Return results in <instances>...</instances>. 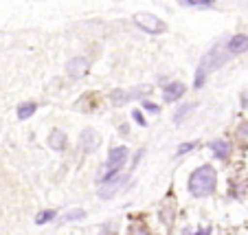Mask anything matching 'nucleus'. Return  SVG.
I'll return each instance as SVG.
<instances>
[{
	"mask_svg": "<svg viewBox=\"0 0 248 235\" xmlns=\"http://www.w3.org/2000/svg\"><path fill=\"white\" fill-rule=\"evenodd\" d=\"M185 93H187V86H185L183 81H169V84L163 88V99L167 104H173V101L183 99Z\"/></svg>",
	"mask_w": 248,
	"mask_h": 235,
	"instance_id": "7",
	"label": "nucleus"
},
{
	"mask_svg": "<svg viewBox=\"0 0 248 235\" xmlns=\"http://www.w3.org/2000/svg\"><path fill=\"white\" fill-rule=\"evenodd\" d=\"M216 183H217V172L213 165H202L189 178V193L193 198H204L209 193L216 191Z\"/></svg>",
	"mask_w": 248,
	"mask_h": 235,
	"instance_id": "1",
	"label": "nucleus"
},
{
	"mask_svg": "<svg viewBox=\"0 0 248 235\" xmlns=\"http://www.w3.org/2000/svg\"><path fill=\"white\" fill-rule=\"evenodd\" d=\"M132 119H134V121H136V123H139V125H143V127H145V125H147L145 117H143V114H140V112H139V110H134V112H132Z\"/></svg>",
	"mask_w": 248,
	"mask_h": 235,
	"instance_id": "19",
	"label": "nucleus"
},
{
	"mask_svg": "<svg viewBox=\"0 0 248 235\" xmlns=\"http://www.w3.org/2000/svg\"><path fill=\"white\" fill-rule=\"evenodd\" d=\"M132 235H150V233H147V229H143V226H134Z\"/></svg>",
	"mask_w": 248,
	"mask_h": 235,
	"instance_id": "21",
	"label": "nucleus"
},
{
	"mask_svg": "<svg viewBox=\"0 0 248 235\" xmlns=\"http://www.w3.org/2000/svg\"><path fill=\"white\" fill-rule=\"evenodd\" d=\"M48 147L51 150H57V152H62L66 147V134L62 130H53L51 132V137H48Z\"/></svg>",
	"mask_w": 248,
	"mask_h": 235,
	"instance_id": "11",
	"label": "nucleus"
},
{
	"mask_svg": "<svg viewBox=\"0 0 248 235\" xmlns=\"http://www.w3.org/2000/svg\"><path fill=\"white\" fill-rule=\"evenodd\" d=\"M183 7H198V9H209L216 5V0H178Z\"/></svg>",
	"mask_w": 248,
	"mask_h": 235,
	"instance_id": "14",
	"label": "nucleus"
},
{
	"mask_svg": "<svg viewBox=\"0 0 248 235\" xmlns=\"http://www.w3.org/2000/svg\"><path fill=\"white\" fill-rule=\"evenodd\" d=\"M143 108H145L147 110V112H152V114H156V112H158V106H156V104H152V101H143Z\"/></svg>",
	"mask_w": 248,
	"mask_h": 235,
	"instance_id": "20",
	"label": "nucleus"
},
{
	"mask_svg": "<svg viewBox=\"0 0 248 235\" xmlns=\"http://www.w3.org/2000/svg\"><path fill=\"white\" fill-rule=\"evenodd\" d=\"M134 24L139 29H143L145 33H152V35H160V33L167 31V24H165L158 16L147 14V11H143V14H134Z\"/></svg>",
	"mask_w": 248,
	"mask_h": 235,
	"instance_id": "2",
	"label": "nucleus"
},
{
	"mask_svg": "<svg viewBox=\"0 0 248 235\" xmlns=\"http://www.w3.org/2000/svg\"><path fill=\"white\" fill-rule=\"evenodd\" d=\"M79 145L84 147L86 152H94L99 145H101V137H99L94 130H90L88 127V130H84L79 134Z\"/></svg>",
	"mask_w": 248,
	"mask_h": 235,
	"instance_id": "9",
	"label": "nucleus"
},
{
	"mask_svg": "<svg viewBox=\"0 0 248 235\" xmlns=\"http://www.w3.org/2000/svg\"><path fill=\"white\" fill-rule=\"evenodd\" d=\"M226 53L229 55H242V53L248 51V35H244V33H237V35H233V38L226 42Z\"/></svg>",
	"mask_w": 248,
	"mask_h": 235,
	"instance_id": "8",
	"label": "nucleus"
},
{
	"mask_svg": "<svg viewBox=\"0 0 248 235\" xmlns=\"http://www.w3.org/2000/svg\"><path fill=\"white\" fill-rule=\"evenodd\" d=\"M196 235H211V229H200Z\"/></svg>",
	"mask_w": 248,
	"mask_h": 235,
	"instance_id": "22",
	"label": "nucleus"
},
{
	"mask_svg": "<svg viewBox=\"0 0 248 235\" xmlns=\"http://www.w3.org/2000/svg\"><path fill=\"white\" fill-rule=\"evenodd\" d=\"M55 216H57L55 211H42L38 218H35V224H46V222L55 220Z\"/></svg>",
	"mask_w": 248,
	"mask_h": 235,
	"instance_id": "16",
	"label": "nucleus"
},
{
	"mask_svg": "<svg viewBox=\"0 0 248 235\" xmlns=\"http://www.w3.org/2000/svg\"><path fill=\"white\" fill-rule=\"evenodd\" d=\"M86 218V211L84 209H73V211H68L64 218H62V222H73V220H84Z\"/></svg>",
	"mask_w": 248,
	"mask_h": 235,
	"instance_id": "15",
	"label": "nucleus"
},
{
	"mask_svg": "<svg viewBox=\"0 0 248 235\" xmlns=\"http://www.w3.org/2000/svg\"><path fill=\"white\" fill-rule=\"evenodd\" d=\"M198 147V143L196 141H189V143H183V145L178 147V152H176V154L178 156H183V154H187V152H191V150H196Z\"/></svg>",
	"mask_w": 248,
	"mask_h": 235,
	"instance_id": "18",
	"label": "nucleus"
},
{
	"mask_svg": "<svg viewBox=\"0 0 248 235\" xmlns=\"http://www.w3.org/2000/svg\"><path fill=\"white\" fill-rule=\"evenodd\" d=\"M196 108H198V104H193V101H191V104H183L178 108V112L173 114V123H183L187 117H191Z\"/></svg>",
	"mask_w": 248,
	"mask_h": 235,
	"instance_id": "12",
	"label": "nucleus"
},
{
	"mask_svg": "<svg viewBox=\"0 0 248 235\" xmlns=\"http://www.w3.org/2000/svg\"><path fill=\"white\" fill-rule=\"evenodd\" d=\"M237 139L244 143V145H248V121L237 127Z\"/></svg>",
	"mask_w": 248,
	"mask_h": 235,
	"instance_id": "17",
	"label": "nucleus"
},
{
	"mask_svg": "<svg viewBox=\"0 0 248 235\" xmlns=\"http://www.w3.org/2000/svg\"><path fill=\"white\" fill-rule=\"evenodd\" d=\"M211 152H213V156H216L217 160H226L231 154V145L226 141H213L211 143Z\"/></svg>",
	"mask_w": 248,
	"mask_h": 235,
	"instance_id": "10",
	"label": "nucleus"
},
{
	"mask_svg": "<svg viewBox=\"0 0 248 235\" xmlns=\"http://www.w3.org/2000/svg\"><path fill=\"white\" fill-rule=\"evenodd\" d=\"M127 180V174H117L114 178L106 180V183H101V187H99V198H103V200H108V198H112L114 193L119 191V189L125 185Z\"/></svg>",
	"mask_w": 248,
	"mask_h": 235,
	"instance_id": "5",
	"label": "nucleus"
},
{
	"mask_svg": "<svg viewBox=\"0 0 248 235\" xmlns=\"http://www.w3.org/2000/svg\"><path fill=\"white\" fill-rule=\"evenodd\" d=\"M90 71V62L86 57H73V60L66 64V73H68L70 79H84Z\"/></svg>",
	"mask_w": 248,
	"mask_h": 235,
	"instance_id": "4",
	"label": "nucleus"
},
{
	"mask_svg": "<svg viewBox=\"0 0 248 235\" xmlns=\"http://www.w3.org/2000/svg\"><path fill=\"white\" fill-rule=\"evenodd\" d=\"M150 90V86H143V88H134V90H114V93H110V101H112L114 106H123V104H127V101H132V99H136V97H140V93H147Z\"/></svg>",
	"mask_w": 248,
	"mask_h": 235,
	"instance_id": "6",
	"label": "nucleus"
},
{
	"mask_svg": "<svg viewBox=\"0 0 248 235\" xmlns=\"http://www.w3.org/2000/svg\"><path fill=\"white\" fill-rule=\"evenodd\" d=\"M35 110H38V104H35V101H24V104L18 106V119L20 121H24V119L33 117Z\"/></svg>",
	"mask_w": 248,
	"mask_h": 235,
	"instance_id": "13",
	"label": "nucleus"
},
{
	"mask_svg": "<svg viewBox=\"0 0 248 235\" xmlns=\"http://www.w3.org/2000/svg\"><path fill=\"white\" fill-rule=\"evenodd\" d=\"M127 163V147H112L108 152V174L101 178V183L114 178L117 174H121V167Z\"/></svg>",
	"mask_w": 248,
	"mask_h": 235,
	"instance_id": "3",
	"label": "nucleus"
}]
</instances>
